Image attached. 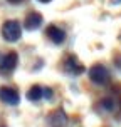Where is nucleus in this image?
<instances>
[{
    "label": "nucleus",
    "mask_w": 121,
    "mask_h": 127,
    "mask_svg": "<svg viewBox=\"0 0 121 127\" xmlns=\"http://www.w3.org/2000/svg\"><path fill=\"white\" fill-rule=\"evenodd\" d=\"M27 30H37L39 27L42 25V15L39 12H29V15L25 17V22H24Z\"/></svg>",
    "instance_id": "8"
},
{
    "label": "nucleus",
    "mask_w": 121,
    "mask_h": 127,
    "mask_svg": "<svg viewBox=\"0 0 121 127\" xmlns=\"http://www.w3.org/2000/svg\"><path fill=\"white\" fill-rule=\"evenodd\" d=\"M47 127H67V115L62 109H56L47 115Z\"/></svg>",
    "instance_id": "5"
},
{
    "label": "nucleus",
    "mask_w": 121,
    "mask_h": 127,
    "mask_svg": "<svg viewBox=\"0 0 121 127\" xmlns=\"http://www.w3.org/2000/svg\"><path fill=\"white\" fill-rule=\"evenodd\" d=\"M111 2H113L115 5H118V3H121V0H111Z\"/></svg>",
    "instance_id": "14"
},
{
    "label": "nucleus",
    "mask_w": 121,
    "mask_h": 127,
    "mask_svg": "<svg viewBox=\"0 0 121 127\" xmlns=\"http://www.w3.org/2000/svg\"><path fill=\"white\" fill-rule=\"evenodd\" d=\"M2 37L7 42H17L22 37V27L17 20H7L2 25Z\"/></svg>",
    "instance_id": "1"
},
{
    "label": "nucleus",
    "mask_w": 121,
    "mask_h": 127,
    "mask_svg": "<svg viewBox=\"0 0 121 127\" xmlns=\"http://www.w3.org/2000/svg\"><path fill=\"white\" fill-rule=\"evenodd\" d=\"M45 37L49 38L52 44L61 45V44H64V40H66V32L57 25H49L45 29Z\"/></svg>",
    "instance_id": "7"
},
{
    "label": "nucleus",
    "mask_w": 121,
    "mask_h": 127,
    "mask_svg": "<svg viewBox=\"0 0 121 127\" xmlns=\"http://www.w3.org/2000/svg\"><path fill=\"white\" fill-rule=\"evenodd\" d=\"M7 2H8V3H12V5H20L24 0H7Z\"/></svg>",
    "instance_id": "13"
},
{
    "label": "nucleus",
    "mask_w": 121,
    "mask_h": 127,
    "mask_svg": "<svg viewBox=\"0 0 121 127\" xmlns=\"http://www.w3.org/2000/svg\"><path fill=\"white\" fill-rule=\"evenodd\" d=\"M115 65L121 70V55H116V57H115Z\"/></svg>",
    "instance_id": "12"
},
{
    "label": "nucleus",
    "mask_w": 121,
    "mask_h": 127,
    "mask_svg": "<svg viewBox=\"0 0 121 127\" xmlns=\"http://www.w3.org/2000/svg\"><path fill=\"white\" fill-rule=\"evenodd\" d=\"M62 70L67 74V75H81L84 72V65L79 60H77L76 55H72V54H69V55H66V57L62 59Z\"/></svg>",
    "instance_id": "2"
},
{
    "label": "nucleus",
    "mask_w": 121,
    "mask_h": 127,
    "mask_svg": "<svg viewBox=\"0 0 121 127\" xmlns=\"http://www.w3.org/2000/svg\"><path fill=\"white\" fill-rule=\"evenodd\" d=\"M39 2H42V3H49L51 0H39Z\"/></svg>",
    "instance_id": "15"
},
{
    "label": "nucleus",
    "mask_w": 121,
    "mask_h": 127,
    "mask_svg": "<svg viewBox=\"0 0 121 127\" xmlns=\"http://www.w3.org/2000/svg\"><path fill=\"white\" fill-rule=\"evenodd\" d=\"M42 99H52V89L51 87H42Z\"/></svg>",
    "instance_id": "11"
},
{
    "label": "nucleus",
    "mask_w": 121,
    "mask_h": 127,
    "mask_svg": "<svg viewBox=\"0 0 121 127\" xmlns=\"http://www.w3.org/2000/svg\"><path fill=\"white\" fill-rule=\"evenodd\" d=\"M120 119H121V114H120Z\"/></svg>",
    "instance_id": "16"
},
{
    "label": "nucleus",
    "mask_w": 121,
    "mask_h": 127,
    "mask_svg": "<svg viewBox=\"0 0 121 127\" xmlns=\"http://www.w3.org/2000/svg\"><path fill=\"white\" fill-rule=\"evenodd\" d=\"M19 64V55L17 52H8L0 57V75H8L12 74Z\"/></svg>",
    "instance_id": "4"
},
{
    "label": "nucleus",
    "mask_w": 121,
    "mask_h": 127,
    "mask_svg": "<svg viewBox=\"0 0 121 127\" xmlns=\"http://www.w3.org/2000/svg\"><path fill=\"white\" fill-rule=\"evenodd\" d=\"M99 107L104 110V112H115L116 109H118V104L113 97H104L99 100Z\"/></svg>",
    "instance_id": "9"
},
{
    "label": "nucleus",
    "mask_w": 121,
    "mask_h": 127,
    "mask_svg": "<svg viewBox=\"0 0 121 127\" xmlns=\"http://www.w3.org/2000/svg\"><path fill=\"white\" fill-rule=\"evenodd\" d=\"M27 99L30 102H37L42 99V85H32L27 92Z\"/></svg>",
    "instance_id": "10"
},
{
    "label": "nucleus",
    "mask_w": 121,
    "mask_h": 127,
    "mask_svg": "<svg viewBox=\"0 0 121 127\" xmlns=\"http://www.w3.org/2000/svg\"><path fill=\"white\" fill-rule=\"evenodd\" d=\"M0 102H3L7 105H17L20 102L19 92L12 87H0Z\"/></svg>",
    "instance_id": "6"
},
{
    "label": "nucleus",
    "mask_w": 121,
    "mask_h": 127,
    "mask_svg": "<svg viewBox=\"0 0 121 127\" xmlns=\"http://www.w3.org/2000/svg\"><path fill=\"white\" fill-rule=\"evenodd\" d=\"M109 70L104 67V65H101V64H96V65H93L89 69V79L91 82L96 84V85H106V84L109 82Z\"/></svg>",
    "instance_id": "3"
}]
</instances>
